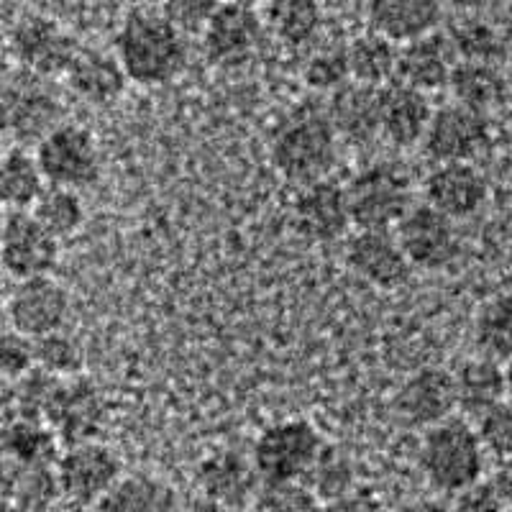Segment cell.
<instances>
[{
	"label": "cell",
	"instance_id": "ab89813d",
	"mask_svg": "<svg viewBox=\"0 0 512 512\" xmlns=\"http://www.w3.org/2000/svg\"><path fill=\"white\" fill-rule=\"evenodd\" d=\"M305 82L315 90H341L349 85L351 72H349V57H346V49H326V52H318L310 57V62L305 64Z\"/></svg>",
	"mask_w": 512,
	"mask_h": 512
},
{
	"label": "cell",
	"instance_id": "d4e9b609",
	"mask_svg": "<svg viewBox=\"0 0 512 512\" xmlns=\"http://www.w3.org/2000/svg\"><path fill=\"white\" fill-rule=\"evenodd\" d=\"M328 121L336 128L338 139L351 144H369L382 136L379 128V90L349 82L336 90L328 105Z\"/></svg>",
	"mask_w": 512,
	"mask_h": 512
},
{
	"label": "cell",
	"instance_id": "8d00e7d4",
	"mask_svg": "<svg viewBox=\"0 0 512 512\" xmlns=\"http://www.w3.org/2000/svg\"><path fill=\"white\" fill-rule=\"evenodd\" d=\"M64 379L52 377V374L41 372V369H31L26 377L16 382V400H18V418L39 420L47 423V415L52 410L57 392L62 387Z\"/></svg>",
	"mask_w": 512,
	"mask_h": 512
},
{
	"label": "cell",
	"instance_id": "9c48e42d",
	"mask_svg": "<svg viewBox=\"0 0 512 512\" xmlns=\"http://www.w3.org/2000/svg\"><path fill=\"white\" fill-rule=\"evenodd\" d=\"M8 44H11L13 62L21 70L52 77V80L57 75L64 77L80 49L75 36L44 13H26L18 18L8 31Z\"/></svg>",
	"mask_w": 512,
	"mask_h": 512
},
{
	"label": "cell",
	"instance_id": "7bdbcfd3",
	"mask_svg": "<svg viewBox=\"0 0 512 512\" xmlns=\"http://www.w3.org/2000/svg\"><path fill=\"white\" fill-rule=\"evenodd\" d=\"M218 8V3H208V0H175L162 8L164 16L177 26L185 36L200 34L203 36L205 26H208L210 16Z\"/></svg>",
	"mask_w": 512,
	"mask_h": 512
},
{
	"label": "cell",
	"instance_id": "d590c367",
	"mask_svg": "<svg viewBox=\"0 0 512 512\" xmlns=\"http://www.w3.org/2000/svg\"><path fill=\"white\" fill-rule=\"evenodd\" d=\"M34 354L36 369L59 379L80 377L82 364H85V351H82L80 341L67 331H54L49 336L36 338Z\"/></svg>",
	"mask_w": 512,
	"mask_h": 512
},
{
	"label": "cell",
	"instance_id": "db71d44e",
	"mask_svg": "<svg viewBox=\"0 0 512 512\" xmlns=\"http://www.w3.org/2000/svg\"><path fill=\"white\" fill-rule=\"evenodd\" d=\"M6 208H3V205H0V233H3V226H6Z\"/></svg>",
	"mask_w": 512,
	"mask_h": 512
},
{
	"label": "cell",
	"instance_id": "52a82bcc",
	"mask_svg": "<svg viewBox=\"0 0 512 512\" xmlns=\"http://www.w3.org/2000/svg\"><path fill=\"white\" fill-rule=\"evenodd\" d=\"M47 185L64 190L93 187L103 175V157L93 131L77 123H62L54 128L34 152Z\"/></svg>",
	"mask_w": 512,
	"mask_h": 512
},
{
	"label": "cell",
	"instance_id": "ba28073f",
	"mask_svg": "<svg viewBox=\"0 0 512 512\" xmlns=\"http://www.w3.org/2000/svg\"><path fill=\"white\" fill-rule=\"evenodd\" d=\"M54 466L62 500L90 510L126 477L121 456L100 441L64 448Z\"/></svg>",
	"mask_w": 512,
	"mask_h": 512
},
{
	"label": "cell",
	"instance_id": "5bb4252c",
	"mask_svg": "<svg viewBox=\"0 0 512 512\" xmlns=\"http://www.w3.org/2000/svg\"><path fill=\"white\" fill-rule=\"evenodd\" d=\"M395 239L413 269L436 272L459 256V233H456L454 221H448L425 203L415 205L408 216L397 223Z\"/></svg>",
	"mask_w": 512,
	"mask_h": 512
},
{
	"label": "cell",
	"instance_id": "ee69618b",
	"mask_svg": "<svg viewBox=\"0 0 512 512\" xmlns=\"http://www.w3.org/2000/svg\"><path fill=\"white\" fill-rule=\"evenodd\" d=\"M451 512H510L502 502L500 492L492 482H477L474 487L464 489L459 495H454L451 502Z\"/></svg>",
	"mask_w": 512,
	"mask_h": 512
},
{
	"label": "cell",
	"instance_id": "d6a6232c",
	"mask_svg": "<svg viewBox=\"0 0 512 512\" xmlns=\"http://www.w3.org/2000/svg\"><path fill=\"white\" fill-rule=\"evenodd\" d=\"M29 213L57 241L75 236L85 223V205H82L80 192L64 190V187L47 185V190L41 192V198L36 200Z\"/></svg>",
	"mask_w": 512,
	"mask_h": 512
},
{
	"label": "cell",
	"instance_id": "1f68e13d",
	"mask_svg": "<svg viewBox=\"0 0 512 512\" xmlns=\"http://www.w3.org/2000/svg\"><path fill=\"white\" fill-rule=\"evenodd\" d=\"M448 88L454 93L456 103L487 116L489 108L497 105V100L505 93V82H502L500 72H497L492 64L456 62Z\"/></svg>",
	"mask_w": 512,
	"mask_h": 512
},
{
	"label": "cell",
	"instance_id": "3957f363",
	"mask_svg": "<svg viewBox=\"0 0 512 512\" xmlns=\"http://www.w3.org/2000/svg\"><path fill=\"white\" fill-rule=\"evenodd\" d=\"M67 116L64 100L52 77L16 70L0 82V136L13 146H29L47 139Z\"/></svg>",
	"mask_w": 512,
	"mask_h": 512
},
{
	"label": "cell",
	"instance_id": "8fae6325",
	"mask_svg": "<svg viewBox=\"0 0 512 512\" xmlns=\"http://www.w3.org/2000/svg\"><path fill=\"white\" fill-rule=\"evenodd\" d=\"M59 262V241L29 210L8 213L0 233V269L16 282L52 277Z\"/></svg>",
	"mask_w": 512,
	"mask_h": 512
},
{
	"label": "cell",
	"instance_id": "ffe728a7",
	"mask_svg": "<svg viewBox=\"0 0 512 512\" xmlns=\"http://www.w3.org/2000/svg\"><path fill=\"white\" fill-rule=\"evenodd\" d=\"M346 264L379 290H397L413 277V264L402 254L392 231H359L346 246Z\"/></svg>",
	"mask_w": 512,
	"mask_h": 512
},
{
	"label": "cell",
	"instance_id": "9a60e30c",
	"mask_svg": "<svg viewBox=\"0 0 512 512\" xmlns=\"http://www.w3.org/2000/svg\"><path fill=\"white\" fill-rule=\"evenodd\" d=\"M70 305V292L54 277H41V280L16 282L8 295L6 315L11 328L36 341L54 331H64V323L70 318Z\"/></svg>",
	"mask_w": 512,
	"mask_h": 512
},
{
	"label": "cell",
	"instance_id": "7c38bea8",
	"mask_svg": "<svg viewBox=\"0 0 512 512\" xmlns=\"http://www.w3.org/2000/svg\"><path fill=\"white\" fill-rule=\"evenodd\" d=\"M264 16L246 3H223L203 31V52L218 67H239L262 47Z\"/></svg>",
	"mask_w": 512,
	"mask_h": 512
},
{
	"label": "cell",
	"instance_id": "836d02e7",
	"mask_svg": "<svg viewBox=\"0 0 512 512\" xmlns=\"http://www.w3.org/2000/svg\"><path fill=\"white\" fill-rule=\"evenodd\" d=\"M323 13L310 0H282L267 8L264 24L287 47H303L318 34Z\"/></svg>",
	"mask_w": 512,
	"mask_h": 512
},
{
	"label": "cell",
	"instance_id": "681fc988",
	"mask_svg": "<svg viewBox=\"0 0 512 512\" xmlns=\"http://www.w3.org/2000/svg\"><path fill=\"white\" fill-rule=\"evenodd\" d=\"M180 512H233V510H228V507H223V505H218V502L208 500V497L198 495V497H190L187 502H182Z\"/></svg>",
	"mask_w": 512,
	"mask_h": 512
},
{
	"label": "cell",
	"instance_id": "7a4b0ae2",
	"mask_svg": "<svg viewBox=\"0 0 512 512\" xmlns=\"http://www.w3.org/2000/svg\"><path fill=\"white\" fill-rule=\"evenodd\" d=\"M418 466L428 487L441 495H459L482 482L487 451L477 428L466 418H448L423 431Z\"/></svg>",
	"mask_w": 512,
	"mask_h": 512
},
{
	"label": "cell",
	"instance_id": "4316f807",
	"mask_svg": "<svg viewBox=\"0 0 512 512\" xmlns=\"http://www.w3.org/2000/svg\"><path fill=\"white\" fill-rule=\"evenodd\" d=\"M175 487L152 474H126L90 512H180Z\"/></svg>",
	"mask_w": 512,
	"mask_h": 512
},
{
	"label": "cell",
	"instance_id": "f35d334b",
	"mask_svg": "<svg viewBox=\"0 0 512 512\" xmlns=\"http://www.w3.org/2000/svg\"><path fill=\"white\" fill-rule=\"evenodd\" d=\"M251 512H323V502L305 484H277L259 489Z\"/></svg>",
	"mask_w": 512,
	"mask_h": 512
},
{
	"label": "cell",
	"instance_id": "2e32d148",
	"mask_svg": "<svg viewBox=\"0 0 512 512\" xmlns=\"http://www.w3.org/2000/svg\"><path fill=\"white\" fill-rule=\"evenodd\" d=\"M392 408L402 423L410 428H423V431L454 418V374L441 367H425L410 374L395 392Z\"/></svg>",
	"mask_w": 512,
	"mask_h": 512
},
{
	"label": "cell",
	"instance_id": "603a6c76",
	"mask_svg": "<svg viewBox=\"0 0 512 512\" xmlns=\"http://www.w3.org/2000/svg\"><path fill=\"white\" fill-rule=\"evenodd\" d=\"M443 8L433 0H374L367 8L369 31L405 47L428 34H436Z\"/></svg>",
	"mask_w": 512,
	"mask_h": 512
},
{
	"label": "cell",
	"instance_id": "cb8c5ba5",
	"mask_svg": "<svg viewBox=\"0 0 512 512\" xmlns=\"http://www.w3.org/2000/svg\"><path fill=\"white\" fill-rule=\"evenodd\" d=\"M64 82L77 98L93 105H111L123 95L128 77L116 54L95 47H80L64 72Z\"/></svg>",
	"mask_w": 512,
	"mask_h": 512
},
{
	"label": "cell",
	"instance_id": "bcb514c9",
	"mask_svg": "<svg viewBox=\"0 0 512 512\" xmlns=\"http://www.w3.org/2000/svg\"><path fill=\"white\" fill-rule=\"evenodd\" d=\"M18 418L16 382L0 377V428Z\"/></svg>",
	"mask_w": 512,
	"mask_h": 512
},
{
	"label": "cell",
	"instance_id": "e0dca14e",
	"mask_svg": "<svg viewBox=\"0 0 512 512\" xmlns=\"http://www.w3.org/2000/svg\"><path fill=\"white\" fill-rule=\"evenodd\" d=\"M195 482H198L200 495L233 512L249 510L259 495L256 489L259 474L254 469V461L233 448H221L203 456L195 469Z\"/></svg>",
	"mask_w": 512,
	"mask_h": 512
},
{
	"label": "cell",
	"instance_id": "816d5d0a",
	"mask_svg": "<svg viewBox=\"0 0 512 512\" xmlns=\"http://www.w3.org/2000/svg\"><path fill=\"white\" fill-rule=\"evenodd\" d=\"M11 62H13V54H11V44H8V36L0 34V82L6 80V77L13 72Z\"/></svg>",
	"mask_w": 512,
	"mask_h": 512
},
{
	"label": "cell",
	"instance_id": "277c9868",
	"mask_svg": "<svg viewBox=\"0 0 512 512\" xmlns=\"http://www.w3.org/2000/svg\"><path fill=\"white\" fill-rule=\"evenodd\" d=\"M338 162V134L328 113L300 111L277 128L272 164L292 185L308 187L328 180Z\"/></svg>",
	"mask_w": 512,
	"mask_h": 512
},
{
	"label": "cell",
	"instance_id": "83f0119b",
	"mask_svg": "<svg viewBox=\"0 0 512 512\" xmlns=\"http://www.w3.org/2000/svg\"><path fill=\"white\" fill-rule=\"evenodd\" d=\"M62 443L47 423L16 418L0 428V454L13 466H54Z\"/></svg>",
	"mask_w": 512,
	"mask_h": 512
},
{
	"label": "cell",
	"instance_id": "7dc6e473",
	"mask_svg": "<svg viewBox=\"0 0 512 512\" xmlns=\"http://www.w3.org/2000/svg\"><path fill=\"white\" fill-rule=\"evenodd\" d=\"M489 482L495 484V489L500 492L502 502L507 505V510L512 512V459L500 461V466L495 469L492 479Z\"/></svg>",
	"mask_w": 512,
	"mask_h": 512
},
{
	"label": "cell",
	"instance_id": "4fadbf2b",
	"mask_svg": "<svg viewBox=\"0 0 512 512\" xmlns=\"http://www.w3.org/2000/svg\"><path fill=\"white\" fill-rule=\"evenodd\" d=\"M108 423V402L90 379H64L57 392L47 425L64 448L98 441Z\"/></svg>",
	"mask_w": 512,
	"mask_h": 512
},
{
	"label": "cell",
	"instance_id": "8992f818",
	"mask_svg": "<svg viewBox=\"0 0 512 512\" xmlns=\"http://www.w3.org/2000/svg\"><path fill=\"white\" fill-rule=\"evenodd\" d=\"M346 195L359 231H392L415 208L413 180L397 162H377L356 172Z\"/></svg>",
	"mask_w": 512,
	"mask_h": 512
},
{
	"label": "cell",
	"instance_id": "60d3db41",
	"mask_svg": "<svg viewBox=\"0 0 512 512\" xmlns=\"http://www.w3.org/2000/svg\"><path fill=\"white\" fill-rule=\"evenodd\" d=\"M31 369H36L34 338L18 333L16 328H3L0 331V377L18 382Z\"/></svg>",
	"mask_w": 512,
	"mask_h": 512
},
{
	"label": "cell",
	"instance_id": "4dcf8cb0",
	"mask_svg": "<svg viewBox=\"0 0 512 512\" xmlns=\"http://www.w3.org/2000/svg\"><path fill=\"white\" fill-rule=\"evenodd\" d=\"M474 344L479 356L497 364L512 361V292L489 297L474 318Z\"/></svg>",
	"mask_w": 512,
	"mask_h": 512
},
{
	"label": "cell",
	"instance_id": "44dd1931",
	"mask_svg": "<svg viewBox=\"0 0 512 512\" xmlns=\"http://www.w3.org/2000/svg\"><path fill=\"white\" fill-rule=\"evenodd\" d=\"M433 113H436V108L431 105V98L420 90L408 88L397 80L390 82L387 88H379L382 139H387L397 149L423 144Z\"/></svg>",
	"mask_w": 512,
	"mask_h": 512
},
{
	"label": "cell",
	"instance_id": "f5cc1de1",
	"mask_svg": "<svg viewBox=\"0 0 512 512\" xmlns=\"http://www.w3.org/2000/svg\"><path fill=\"white\" fill-rule=\"evenodd\" d=\"M502 374H505V400L512 402V361L502 364Z\"/></svg>",
	"mask_w": 512,
	"mask_h": 512
},
{
	"label": "cell",
	"instance_id": "7402d4cb",
	"mask_svg": "<svg viewBox=\"0 0 512 512\" xmlns=\"http://www.w3.org/2000/svg\"><path fill=\"white\" fill-rule=\"evenodd\" d=\"M456 67L454 41L443 34H428L418 41L400 47L397 62V82L420 93L446 88Z\"/></svg>",
	"mask_w": 512,
	"mask_h": 512
},
{
	"label": "cell",
	"instance_id": "484cf974",
	"mask_svg": "<svg viewBox=\"0 0 512 512\" xmlns=\"http://www.w3.org/2000/svg\"><path fill=\"white\" fill-rule=\"evenodd\" d=\"M456 387V410L464 413V418H482L489 410L505 402V374L502 364L484 356L466 359L454 372Z\"/></svg>",
	"mask_w": 512,
	"mask_h": 512
},
{
	"label": "cell",
	"instance_id": "b9f144b4",
	"mask_svg": "<svg viewBox=\"0 0 512 512\" xmlns=\"http://www.w3.org/2000/svg\"><path fill=\"white\" fill-rule=\"evenodd\" d=\"M477 433L487 454L500 461L512 459V402H500L497 408L477 420Z\"/></svg>",
	"mask_w": 512,
	"mask_h": 512
},
{
	"label": "cell",
	"instance_id": "6da1fadb",
	"mask_svg": "<svg viewBox=\"0 0 512 512\" xmlns=\"http://www.w3.org/2000/svg\"><path fill=\"white\" fill-rule=\"evenodd\" d=\"M116 57L131 82L159 88L175 82L190 62L187 36L159 11L136 8L116 34Z\"/></svg>",
	"mask_w": 512,
	"mask_h": 512
},
{
	"label": "cell",
	"instance_id": "ac0fdd59",
	"mask_svg": "<svg viewBox=\"0 0 512 512\" xmlns=\"http://www.w3.org/2000/svg\"><path fill=\"white\" fill-rule=\"evenodd\" d=\"M292 221L305 239L318 241V244H333L344 239L354 226L346 187L333 180L303 187L292 205Z\"/></svg>",
	"mask_w": 512,
	"mask_h": 512
},
{
	"label": "cell",
	"instance_id": "c3c4849f",
	"mask_svg": "<svg viewBox=\"0 0 512 512\" xmlns=\"http://www.w3.org/2000/svg\"><path fill=\"white\" fill-rule=\"evenodd\" d=\"M13 484H16V466L0 454V505H8L13 497Z\"/></svg>",
	"mask_w": 512,
	"mask_h": 512
},
{
	"label": "cell",
	"instance_id": "f546056e",
	"mask_svg": "<svg viewBox=\"0 0 512 512\" xmlns=\"http://www.w3.org/2000/svg\"><path fill=\"white\" fill-rule=\"evenodd\" d=\"M349 57L351 80L367 88H387L397 80V62H400V47L387 41L384 36L367 31L356 36L346 49Z\"/></svg>",
	"mask_w": 512,
	"mask_h": 512
},
{
	"label": "cell",
	"instance_id": "f907efd6",
	"mask_svg": "<svg viewBox=\"0 0 512 512\" xmlns=\"http://www.w3.org/2000/svg\"><path fill=\"white\" fill-rule=\"evenodd\" d=\"M397 512H451V505L441 500H415L402 505Z\"/></svg>",
	"mask_w": 512,
	"mask_h": 512
},
{
	"label": "cell",
	"instance_id": "5b68a950",
	"mask_svg": "<svg viewBox=\"0 0 512 512\" xmlns=\"http://www.w3.org/2000/svg\"><path fill=\"white\" fill-rule=\"evenodd\" d=\"M326 448V441L310 420H280L259 433L251 461L264 487L305 484Z\"/></svg>",
	"mask_w": 512,
	"mask_h": 512
},
{
	"label": "cell",
	"instance_id": "d6986e66",
	"mask_svg": "<svg viewBox=\"0 0 512 512\" xmlns=\"http://www.w3.org/2000/svg\"><path fill=\"white\" fill-rule=\"evenodd\" d=\"M423 198L448 221H464L477 216L487 203V177L474 164H438L425 177Z\"/></svg>",
	"mask_w": 512,
	"mask_h": 512
},
{
	"label": "cell",
	"instance_id": "74e56055",
	"mask_svg": "<svg viewBox=\"0 0 512 512\" xmlns=\"http://www.w3.org/2000/svg\"><path fill=\"white\" fill-rule=\"evenodd\" d=\"M305 487L313 489L315 497L326 505V502L354 492V469L338 451L326 448Z\"/></svg>",
	"mask_w": 512,
	"mask_h": 512
},
{
	"label": "cell",
	"instance_id": "30bf717a",
	"mask_svg": "<svg viewBox=\"0 0 512 512\" xmlns=\"http://www.w3.org/2000/svg\"><path fill=\"white\" fill-rule=\"evenodd\" d=\"M492 141V128L484 113L448 103L436 108L423 136L425 157L436 164H472Z\"/></svg>",
	"mask_w": 512,
	"mask_h": 512
},
{
	"label": "cell",
	"instance_id": "e575fe53",
	"mask_svg": "<svg viewBox=\"0 0 512 512\" xmlns=\"http://www.w3.org/2000/svg\"><path fill=\"white\" fill-rule=\"evenodd\" d=\"M62 500L57 466H16L11 505L21 512H49Z\"/></svg>",
	"mask_w": 512,
	"mask_h": 512
},
{
	"label": "cell",
	"instance_id": "f1b7e54d",
	"mask_svg": "<svg viewBox=\"0 0 512 512\" xmlns=\"http://www.w3.org/2000/svg\"><path fill=\"white\" fill-rule=\"evenodd\" d=\"M44 190H47V180L29 149L11 146L0 154V205L3 208L11 213L31 210Z\"/></svg>",
	"mask_w": 512,
	"mask_h": 512
},
{
	"label": "cell",
	"instance_id": "11a10c76",
	"mask_svg": "<svg viewBox=\"0 0 512 512\" xmlns=\"http://www.w3.org/2000/svg\"><path fill=\"white\" fill-rule=\"evenodd\" d=\"M0 512H21V510H16V507H13L11 502H8V505H0Z\"/></svg>",
	"mask_w": 512,
	"mask_h": 512
},
{
	"label": "cell",
	"instance_id": "f6af8a7d",
	"mask_svg": "<svg viewBox=\"0 0 512 512\" xmlns=\"http://www.w3.org/2000/svg\"><path fill=\"white\" fill-rule=\"evenodd\" d=\"M323 512H384L382 505L374 495H367V492H349V495L338 497V500H331L323 505Z\"/></svg>",
	"mask_w": 512,
	"mask_h": 512
}]
</instances>
